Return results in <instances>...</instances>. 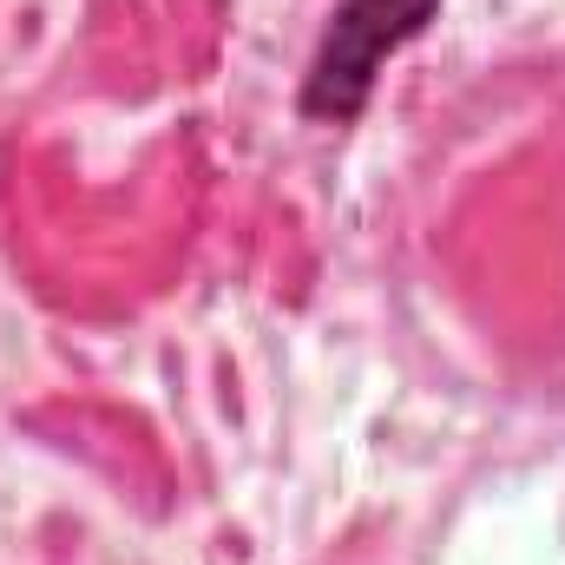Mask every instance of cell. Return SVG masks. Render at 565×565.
<instances>
[{
  "label": "cell",
  "mask_w": 565,
  "mask_h": 565,
  "mask_svg": "<svg viewBox=\"0 0 565 565\" xmlns=\"http://www.w3.org/2000/svg\"><path fill=\"white\" fill-rule=\"evenodd\" d=\"M434 13H440V0H335V13L316 40V60L302 73V119H322V126L362 119L382 66L408 40H422Z\"/></svg>",
  "instance_id": "1"
}]
</instances>
